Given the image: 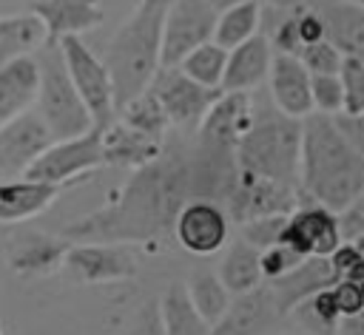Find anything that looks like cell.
<instances>
[{"label":"cell","instance_id":"6da1fadb","mask_svg":"<svg viewBox=\"0 0 364 335\" xmlns=\"http://www.w3.org/2000/svg\"><path fill=\"white\" fill-rule=\"evenodd\" d=\"M191 199L188 150L162 145V150L134 168L122 190L100 210L60 230L68 241H111V244H165L173 238L179 207Z\"/></svg>","mask_w":364,"mask_h":335},{"label":"cell","instance_id":"7a4b0ae2","mask_svg":"<svg viewBox=\"0 0 364 335\" xmlns=\"http://www.w3.org/2000/svg\"><path fill=\"white\" fill-rule=\"evenodd\" d=\"M299 190L304 202L333 213H341L364 190V156L347 142L330 114L310 111L301 116Z\"/></svg>","mask_w":364,"mask_h":335},{"label":"cell","instance_id":"3957f363","mask_svg":"<svg viewBox=\"0 0 364 335\" xmlns=\"http://www.w3.org/2000/svg\"><path fill=\"white\" fill-rule=\"evenodd\" d=\"M168 0H139L105 48V68L114 88V108L142 94L162 65V20Z\"/></svg>","mask_w":364,"mask_h":335},{"label":"cell","instance_id":"277c9868","mask_svg":"<svg viewBox=\"0 0 364 335\" xmlns=\"http://www.w3.org/2000/svg\"><path fill=\"white\" fill-rule=\"evenodd\" d=\"M301 119L282 114L273 102L253 99V116L236 145V165L256 176L299 185Z\"/></svg>","mask_w":364,"mask_h":335},{"label":"cell","instance_id":"5b68a950","mask_svg":"<svg viewBox=\"0 0 364 335\" xmlns=\"http://www.w3.org/2000/svg\"><path fill=\"white\" fill-rule=\"evenodd\" d=\"M37 62V94H34V111L46 122L54 139H71L94 128L68 71L60 54L57 43H43L34 51Z\"/></svg>","mask_w":364,"mask_h":335},{"label":"cell","instance_id":"8992f818","mask_svg":"<svg viewBox=\"0 0 364 335\" xmlns=\"http://www.w3.org/2000/svg\"><path fill=\"white\" fill-rule=\"evenodd\" d=\"M57 45H60L65 71H68V77H71V82H74V88H77V94H80L94 128L102 131L117 116L114 88H111V77H108L105 62L74 34L57 40Z\"/></svg>","mask_w":364,"mask_h":335},{"label":"cell","instance_id":"52a82bcc","mask_svg":"<svg viewBox=\"0 0 364 335\" xmlns=\"http://www.w3.org/2000/svg\"><path fill=\"white\" fill-rule=\"evenodd\" d=\"M299 204H304L299 185L276 182L267 176H256L250 170H236L233 187L222 207H228V219L242 224L247 219L273 216V213H293Z\"/></svg>","mask_w":364,"mask_h":335},{"label":"cell","instance_id":"ba28073f","mask_svg":"<svg viewBox=\"0 0 364 335\" xmlns=\"http://www.w3.org/2000/svg\"><path fill=\"white\" fill-rule=\"evenodd\" d=\"M102 165V148H100V128H91L71 139H54L28 168L26 179L48 182L63 187L65 182L85 176Z\"/></svg>","mask_w":364,"mask_h":335},{"label":"cell","instance_id":"9c48e42d","mask_svg":"<svg viewBox=\"0 0 364 335\" xmlns=\"http://www.w3.org/2000/svg\"><path fill=\"white\" fill-rule=\"evenodd\" d=\"M148 88L159 99L168 122L179 125V128H196L202 122V116L208 114L210 102L219 97V88H208V85L191 79L176 65H159V71L154 74Z\"/></svg>","mask_w":364,"mask_h":335},{"label":"cell","instance_id":"30bf717a","mask_svg":"<svg viewBox=\"0 0 364 335\" xmlns=\"http://www.w3.org/2000/svg\"><path fill=\"white\" fill-rule=\"evenodd\" d=\"M216 11L205 0H168L162 20V65H176L191 48L213 40Z\"/></svg>","mask_w":364,"mask_h":335},{"label":"cell","instance_id":"8fae6325","mask_svg":"<svg viewBox=\"0 0 364 335\" xmlns=\"http://www.w3.org/2000/svg\"><path fill=\"white\" fill-rule=\"evenodd\" d=\"M230 219L219 202L210 199H188L173 221V238L191 256H210L228 244Z\"/></svg>","mask_w":364,"mask_h":335},{"label":"cell","instance_id":"7c38bea8","mask_svg":"<svg viewBox=\"0 0 364 335\" xmlns=\"http://www.w3.org/2000/svg\"><path fill=\"white\" fill-rule=\"evenodd\" d=\"M63 267L85 284L122 281L136 273V258L128 244L111 241H74L63 256Z\"/></svg>","mask_w":364,"mask_h":335},{"label":"cell","instance_id":"4fadbf2b","mask_svg":"<svg viewBox=\"0 0 364 335\" xmlns=\"http://www.w3.org/2000/svg\"><path fill=\"white\" fill-rule=\"evenodd\" d=\"M279 241L296 250L299 256H330L344 241L338 227V213L316 202H304L293 213H287Z\"/></svg>","mask_w":364,"mask_h":335},{"label":"cell","instance_id":"5bb4252c","mask_svg":"<svg viewBox=\"0 0 364 335\" xmlns=\"http://www.w3.org/2000/svg\"><path fill=\"white\" fill-rule=\"evenodd\" d=\"M54 142L51 131L40 119L34 108L20 111L9 122L0 125V173L23 176L26 168Z\"/></svg>","mask_w":364,"mask_h":335},{"label":"cell","instance_id":"9a60e30c","mask_svg":"<svg viewBox=\"0 0 364 335\" xmlns=\"http://www.w3.org/2000/svg\"><path fill=\"white\" fill-rule=\"evenodd\" d=\"M253 116V97L250 91H219L210 102L208 114L196 125V142L236 150L242 133L247 131Z\"/></svg>","mask_w":364,"mask_h":335},{"label":"cell","instance_id":"2e32d148","mask_svg":"<svg viewBox=\"0 0 364 335\" xmlns=\"http://www.w3.org/2000/svg\"><path fill=\"white\" fill-rule=\"evenodd\" d=\"M279 318L267 284L230 295L225 315L210 326V335H264Z\"/></svg>","mask_w":364,"mask_h":335},{"label":"cell","instance_id":"e0dca14e","mask_svg":"<svg viewBox=\"0 0 364 335\" xmlns=\"http://www.w3.org/2000/svg\"><path fill=\"white\" fill-rule=\"evenodd\" d=\"M267 88H270V102L287 114V116H307L313 111L310 99V71L301 65L299 57L293 54H279L273 51L270 71H267Z\"/></svg>","mask_w":364,"mask_h":335},{"label":"cell","instance_id":"ac0fdd59","mask_svg":"<svg viewBox=\"0 0 364 335\" xmlns=\"http://www.w3.org/2000/svg\"><path fill=\"white\" fill-rule=\"evenodd\" d=\"M333 281H336V275H333V267H330L327 256H304L293 270H287L284 275L270 278L267 287L273 292L279 315H290V309L299 301H304L307 295L330 287Z\"/></svg>","mask_w":364,"mask_h":335},{"label":"cell","instance_id":"d6986e66","mask_svg":"<svg viewBox=\"0 0 364 335\" xmlns=\"http://www.w3.org/2000/svg\"><path fill=\"white\" fill-rule=\"evenodd\" d=\"M273 60V45L264 34H253L242 40L239 45L228 48L225 74L219 82V91H253L267 79Z\"/></svg>","mask_w":364,"mask_h":335},{"label":"cell","instance_id":"ffe728a7","mask_svg":"<svg viewBox=\"0 0 364 335\" xmlns=\"http://www.w3.org/2000/svg\"><path fill=\"white\" fill-rule=\"evenodd\" d=\"M31 11L46 26V43L80 37L102 23L100 0H34Z\"/></svg>","mask_w":364,"mask_h":335},{"label":"cell","instance_id":"44dd1931","mask_svg":"<svg viewBox=\"0 0 364 335\" xmlns=\"http://www.w3.org/2000/svg\"><path fill=\"white\" fill-rule=\"evenodd\" d=\"M68 250V238L63 236H46V233H20L9 244V267L23 278H40L54 273L63 264V256Z\"/></svg>","mask_w":364,"mask_h":335},{"label":"cell","instance_id":"7402d4cb","mask_svg":"<svg viewBox=\"0 0 364 335\" xmlns=\"http://www.w3.org/2000/svg\"><path fill=\"white\" fill-rule=\"evenodd\" d=\"M324 20V37L344 54L364 60V6L350 0H310Z\"/></svg>","mask_w":364,"mask_h":335},{"label":"cell","instance_id":"603a6c76","mask_svg":"<svg viewBox=\"0 0 364 335\" xmlns=\"http://www.w3.org/2000/svg\"><path fill=\"white\" fill-rule=\"evenodd\" d=\"M165 142L139 133L136 128L125 125L122 119L114 116V122H108L100 131V148H102V165H119V168H139L145 162H151Z\"/></svg>","mask_w":364,"mask_h":335},{"label":"cell","instance_id":"cb8c5ba5","mask_svg":"<svg viewBox=\"0 0 364 335\" xmlns=\"http://www.w3.org/2000/svg\"><path fill=\"white\" fill-rule=\"evenodd\" d=\"M60 196L57 185L37 182V179H14V182H0V224H14L34 219L46 213Z\"/></svg>","mask_w":364,"mask_h":335},{"label":"cell","instance_id":"d4e9b609","mask_svg":"<svg viewBox=\"0 0 364 335\" xmlns=\"http://www.w3.org/2000/svg\"><path fill=\"white\" fill-rule=\"evenodd\" d=\"M37 94V62L34 54L20 57L0 68V125L34 105Z\"/></svg>","mask_w":364,"mask_h":335},{"label":"cell","instance_id":"484cf974","mask_svg":"<svg viewBox=\"0 0 364 335\" xmlns=\"http://www.w3.org/2000/svg\"><path fill=\"white\" fill-rule=\"evenodd\" d=\"M46 43V26L34 11L0 17V68L34 54Z\"/></svg>","mask_w":364,"mask_h":335},{"label":"cell","instance_id":"4316f807","mask_svg":"<svg viewBox=\"0 0 364 335\" xmlns=\"http://www.w3.org/2000/svg\"><path fill=\"white\" fill-rule=\"evenodd\" d=\"M216 275L230 290V295L259 287L264 281L262 270H259V250L253 244H247L242 236L233 238L230 244H225V256L219 261Z\"/></svg>","mask_w":364,"mask_h":335},{"label":"cell","instance_id":"83f0119b","mask_svg":"<svg viewBox=\"0 0 364 335\" xmlns=\"http://www.w3.org/2000/svg\"><path fill=\"white\" fill-rule=\"evenodd\" d=\"M165 335H210V324L193 309L185 284H171L159 301Z\"/></svg>","mask_w":364,"mask_h":335},{"label":"cell","instance_id":"f1b7e54d","mask_svg":"<svg viewBox=\"0 0 364 335\" xmlns=\"http://www.w3.org/2000/svg\"><path fill=\"white\" fill-rule=\"evenodd\" d=\"M262 23V3L259 0H245L236 3L230 9L216 11V23H213V43H219L222 48H233L242 40L253 37L259 31Z\"/></svg>","mask_w":364,"mask_h":335},{"label":"cell","instance_id":"f546056e","mask_svg":"<svg viewBox=\"0 0 364 335\" xmlns=\"http://www.w3.org/2000/svg\"><path fill=\"white\" fill-rule=\"evenodd\" d=\"M117 119H122L125 125L136 128L139 133H148L159 142H165V133L171 128L159 99L151 94V88H145L142 94H136L134 99H128L122 108H117Z\"/></svg>","mask_w":364,"mask_h":335},{"label":"cell","instance_id":"4dcf8cb0","mask_svg":"<svg viewBox=\"0 0 364 335\" xmlns=\"http://www.w3.org/2000/svg\"><path fill=\"white\" fill-rule=\"evenodd\" d=\"M185 290H188V298H191L193 309H196L210 326L225 315V309H228V304H230V290H228V287L219 281V275H213V273H193L191 281L185 284Z\"/></svg>","mask_w":364,"mask_h":335},{"label":"cell","instance_id":"1f68e13d","mask_svg":"<svg viewBox=\"0 0 364 335\" xmlns=\"http://www.w3.org/2000/svg\"><path fill=\"white\" fill-rule=\"evenodd\" d=\"M225 62H228V48H222L219 43L208 40V43L191 48V51L176 62V68H179L182 74H188L191 79L208 85V88H219L222 74H225Z\"/></svg>","mask_w":364,"mask_h":335},{"label":"cell","instance_id":"d6a6232c","mask_svg":"<svg viewBox=\"0 0 364 335\" xmlns=\"http://www.w3.org/2000/svg\"><path fill=\"white\" fill-rule=\"evenodd\" d=\"M290 312L299 318V324H301L304 329H310V335H336L338 321H341L330 287H324V290L307 295V298L299 301Z\"/></svg>","mask_w":364,"mask_h":335},{"label":"cell","instance_id":"836d02e7","mask_svg":"<svg viewBox=\"0 0 364 335\" xmlns=\"http://www.w3.org/2000/svg\"><path fill=\"white\" fill-rule=\"evenodd\" d=\"M341 114H364V60L341 57Z\"/></svg>","mask_w":364,"mask_h":335},{"label":"cell","instance_id":"e575fe53","mask_svg":"<svg viewBox=\"0 0 364 335\" xmlns=\"http://www.w3.org/2000/svg\"><path fill=\"white\" fill-rule=\"evenodd\" d=\"M296 57L301 60V65L310 74H338V65H341V57L344 54L324 37V40H316V43L301 45Z\"/></svg>","mask_w":364,"mask_h":335},{"label":"cell","instance_id":"d590c367","mask_svg":"<svg viewBox=\"0 0 364 335\" xmlns=\"http://www.w3.org/2000/svg\"><path fill=\"white\" fill-rule=\"evenodd\" d=\"M310 99L318 114H341V79L338 74H310Z\"/></svg>","mask_w":364,"mask_h":335},{"label":"cell","instance_id":"8d00e7d4","mask_svg":"<svg viewBox=\"0 0 364 335\" xmlns=\"http://www.w3.org/2000/svg\"><path fill=\"white\" fill-rule=\"evenodd\" d=\"M284 221H287V213H273V216L247 219V221L239 224V227H242V238H245L247 244H253L256 250H264V247H270V244L279 241Z\"/></svg>","mask_w":364,"mask_h":335},{"label":"cell","instance_id":"74e56055","mask_svg":"<svg viewBox=\"0 0 364 335\" xmlns=\"http://www.w3.org/2000/svg\"><path fill=\"white\" fill-rule=\"evenodd\" d=\"M301 258H304V256H299V253L290 250L287 244L276 241V244L259 250V270H262V278L270 281V278H276V275H284V273L293 270Z\"/></svg>","mask_w":364,"mask_h":335},{"label":"cell","instance_id":"f35d334b","mask_svg":"<svg viewBox=\"0 0 364 335\" xmlns=\"http://www.w3.org/2000/svg\"><path fill=\"white\" fill-rule=\"evenodd\" d=\"M330 292H333V301H336V309L341 318L347 315H355L358 309H364V295H361V287L350 278H338L330 284Z\"/></svg>","mask_w":364,"mask_h":335},{"label":"cell","instance_id":"ab89813d","mask_svg":"<svg viewBox=\"0 0 364 335\" xmlns=\"http://www.w3.org/2000/svg\"><path fill=\"white\" fill-rule=\"evenodd\" d=\"M338 227H341V238H353L358 233H364V190L338 213Z\"/></svg>","mask_w":364,"mask_h":335},{"label":"cell","instance_id":"60d3db41","mask_svg":"<svg viewBox=\"0 0 364 335\" xmlns=\"http://www.w3.org/2000/svg\"><path fill=\"white\" fill-rule=\"evenodd\" d=\"M333 119L338 131L347 136V142L364 156V114H336Z\"/></svg>","mask_w":364,"mask_h":335},{"label":"cell","instance_id":"b9f144b4","mask_svg":"<svg viewBox=\"0 0 364 335\" xmlns=\"http://www.w3.org/2000/svg\"><path fill=\"white\" fill-rule=\"evenodd\" d=\"M128 335H165L162 332V318H159V304L156 301H151V304H145L139 309V315H136V321H134V326H131Z\"/></svg>","mask_w":364,"mask_h":335},{"label":"cell","instance_id":"7bdbcfd3","mask_svg":"<svg viewBox=\"0 0 364 335\" xmlns=\"http://www.w3.org/2000/svg\"><path fill=\"white\" fill-rule=\"evenodd\" d=\"M336 335H364V309H358L355 315L341 318Z\"/></svg>","mask_w":364,"mask_h":335},{"label":"cell","instance_id":"ee69618b","mask_svg":"<svg viewBox=\"0 0 364 335\" xmlns=\"http://www.w3.org/2000/svg\"><path fill=\"white\" fill-rule=\"evenodd\" d=\"M213 11H222V9H230V6H236V3H245V0H205Z\"/></svg>","mask_w":364,"mask_h":335},{"label":"cell","instance_id":"f6af8a7d","mask_svg":"<svg viewBox=\"0 0 364 335\" xmlns=\"http://www.w3.org/2000/svg\"><path fill=\"white\" fill-rule=\"evenodd\" d=\"M259 3H267V6H273V9H293V6L301 3V0H259Z\"/></svg>","mask_w":364,"mask_h":335},{"label":"cell","instance_id":"bcb514c9","mask_svg":"<svg viewBox=\"0 0 364 335\" xmlns=\"http://www.w3.org/2000/svg\"><path fill=\"white\" fill-rule=\"evenodd\" d=\"M358 253H364V233H358V236H353V238H347Z\"/></svg>","mask_w":364,"mask_h":335},{"label":"cell","instance_id":"7dc6e473","mask_svg":"<svg viewBox=\"0 0 364 335\" xmlns=\"http://www.w3.org/2000/svg\"><path fill=\"white\" fill-rule=\"evenodd\" d=\"M355 284H358V287H361V295H364V281H355Z\"/></svg>","mask_w":364,"mask_h":335},{"label":"cell","instance_id":"c3c4849f","mask_svg":"<svg viewBox=\"0 0 364 335\" xmlns=\"http://www.w3.org/2000/svg\"><path fill=\"white\" fill-rule=\"evenodd\" d=\"M350 3H358V6H364V0H350Z\"/></svg>","mask_w":364,"mask_h":335},{"label":"cell","instance_id":"681fc988","mask_svg":"<svg viewBox=\"0 0 364 335\" xmlns=\"http://www.w3.org/2000/svg\"><path fill=\"white\" fill-rule=\"evenodd\" d=\"M0 335H3V329H0Z\"/></svg>","mask_w":364,"mask_h":335}]
</instances>
